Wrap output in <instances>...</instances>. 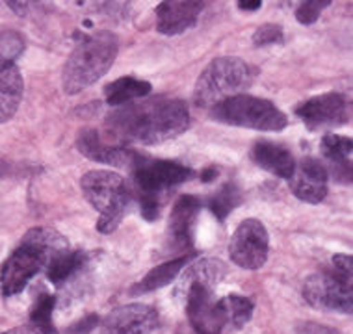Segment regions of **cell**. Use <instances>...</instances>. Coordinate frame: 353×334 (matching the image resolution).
I'll return each instance as SVG.
<instances>
[{
	"label": "cell",
	"instance_id": "7a4b0ae2",
	"mask_svg": "<svg viewBox=\"0 0 353 334\" xmlns=\"http://www.w3.org/2000/svg\"><path fill=\"white\" fill-rule=\"evenodd\" d=\"M69 251L63 234L49 227H37L25 234L23 242L0 267V293L4 298L17 295L50 260Z\"/></svg>",
	"mask_w": 353,
	"mask_h": 334
},
{
	"label": "cell",
	"instance_id": "ac0fdd59",
	"mask_svg": "<svg viewBox=\"0 0 353 334\" xmlns=\"http://www.w3.org/2000/svg\"><path fill=\"white\" fill-rule=\"evenodd\" d=\"M251 154H253L255 164L262 169L268 171V173H272V175L286 178V180H290V176L294 175L296 160H294L292 152L283 145H277V143H272V141H259L253 147Z\"/></svg>",
	"mask_w": 353,
	"mask_h": 334
},
{
	"label": "cell",
	"instance_id": "cb8c5ba5",
	"mask_svg": "<svg viewBox=\"0 0 353 334\" xmlns=\"http://www.w3.org/2000/svg\"><path fill=\"white\" fill-rule=\"evenodd\" d=\"M240 200L242 197H240V189L236 188V184L227 182L214 194L212 199L208 200V208L219 221H223L240 205Z\"/></svg>",
	"mask_w": 353,
	"mask_h": 334
},
{
	"label": "cell",
	"instance_id": "6da1fadb",
	"mask_svg": "<svg viewBox=\"0 0 353 334\" xmlns=\"http://www.w3.org/2000/svg\"><path fill=\"white\" fill-rule=\"evenodd\" d=\"M188 106L170 97L128 103L106 117L108 136L116 141L157 145L188 130Z\"/></svg>",
	"mask_w": 353,
	"mask_h": 334
},
{
	"label": "cell",
	"instance_id": "d6986e66",
	"mask_svg": "<svg viewBox=\"0 0 353 334\" xmlns=\"http://www.w3.org/2000/svg\"><path fill=\"white\" fill-rule=\"evenodd\" d=\"M23 74L15 63L0 67V123L10 121L23 101Z\"/></svg>",
	"mask_w": 353,
	"mask_h": 334
},
{
	"label": "cell",
	"instance_id": "277c9868",
	"mask_svg": "<svg viewBox=\"0 0 353 334\" xmlns=\"http://www.w3.org/2000/svg\"><path fill=\"white\" fill-rule=\"evenodd\" d=\"M80 189L99 212V232L110 234L116 231L132 199L125 178L114 171L95 169L80 178Z\"/></svg>",
	"mask_w": 353,
	"mask_h": 334
},
{
	"label": "cell",
	"instance_id": "d4e9b609",
	"mask_svg": "<svg viewBox=\"0 0 353 334\" xmlns=\"http://www.w3.org/2000/svg\"><path fill=\"white\" fill-rule=\"evenodd\" d=\"M54 295H50V293H41V295L37 298L34 309H32L30 323H34V325L43 328H54V325H52V310H54Z\"/></svg>",
	"mask_w": 353,
	"mask_h": 334
},
{
	"label": "cell",
	"instance_id": "5bb4252c",
	"mask_svg": "<svg viewBox=\"0 0 353 334\" xmlns=\"http://www.w3.org/2000/svg\"><path fill=\"white\" fill-rule=\"evenodd\" d=\"M77 147H79V151L84 154L85 158L93 160V162H101V164L117 165V167L132 165L136 158L134 151L116 145V143H108L95 128L80 130L79 138H77Z\"/></svg>",
	"mask_w": 353,
	"mask_h": 334
},
{
	"label": "cell",
	"instance_id": "5b68a950",
	"mask_svg": "<svg viewBox=\"0 0 353 334\" xmlns=\"http://www.w3.org/2000/svg\"><path fill=\"white\" fill-rule=\"evenodd\" d=\"M253 79L255 73L244 60L218 58L210 61L197 79L194 92L195 104L201 108L212 109L227 98L244 95Z\"/></svg>",
	"mask_w": 353,
	"mask_h": 334
},
{
	"label": "cell",
	"instance_id": "4fadbf2b",
	"mask_svg": "<svg viewBox=\"0 0 353 334\" xmlns=\"http://www.w3.org/2000/svg\"><path fill=\"white\" fill-rule=\"evenodd\" d=\"M329 175L323 162L316 158H305L296 164L294 175L290 176L292 194L303 202L318 205L327 195Z\"/></svg>",
	"mask_w": 353,
	"mask_h": 334
},
{
	"label": "cell",
	"instance_id": "836d02e7",
	"mask_svg": "<svg viewBox=\"0 0 353 334\" xmlns=\"http://www.w3.org/2000/svg\"><path fill=\"white\" fill-rule=\"evenodd\" d=\"M261 2H259V0H255V2H240V4H238V8H240V10H245V12H253V10H261Z\"/></svg>",
	"mask_w": 353,
	"mask_h": 334
},
{
	"label": "cell",
	"instance_id": "e0dca14e",
	"mask_svg": "<svg viewBox=\"0 0 353 334\" xmlns=\"http://www.w3.org/2000/svg\"><path fill=\"white\" fill-rule=\"evenodd\" d=\"M322 154L327 164V175H333L339 182L352 184V138L325 134L322 138Z\"/></svg>",
	"mask_w": 353,
	"mask_h": 334
},
{
	"label": "cell",
	"instance_id": "d6a6232c",
	"mask_svg": "<svg viewBox=\"0 0 353 334\" xmlns=\"http://www.w3.org/2000/svg\"><path fill=\"white\" fill-rule=\"evenodd\" d=\"M218 173L219 171L216 169V167H207V169L201 173V180L203 182H210V180H214V178L218 176Z\"/></svg>",
	"mask_w": 353,
	"mask_h": 334
},
{
	"label": "cell",
	"instance_id": "8992f818",
	"mask_svg": "<svg viewBox=\"0 0 353 334\" xmlns=\"http://www.w3.org/2000/svg\"><path fill=\"white\" fill-rule=\"evenodd\" d=\"M214 121L232 127L253 128L262 132H277L288 125V119L274 103L266 98L236 95L210 109Z\"/></svg>",
	"mask_w": 353,
	"mask_h": 334
},
{
	"label": "cell",
	"instance_id": "7c38bea8",
	"mask_svg": "<svg viewBox=\"0 0 353 334\" xmlns=\"http://www.w3.org/2000/svg\"><path fill=\"white\" fill-rule=\"evenodd\" d=\"M159 325L157 310L143 303L117 306L104 317L101 334H152Z\"/></svg>",
	"mask_w": 353,
	"mask_h": 334
},
{
	"label": "cell",
	"instance_id": "1f68e13d",
	"mask_svg": "<svg viewBox=\"0 0 353 334\" xmlns=\"http://www.w3.org/2000/svg\"><path fill=\"white\" fill-rule=\"evenodd\" d=\"M298 334H336L335 331H331L325 325H320V323H303L301 327L298 328Z\"/></svg>",
	"mask_w": 353,
	"mask_h": 334
},
{
	"label": "cell",
	"instance_id": "44dd1931",
	"mask_svg": "<svg viewBox=\"0 0 353 334\" xmlns=\"http://www.w3.org/2000/svg\"><path fill=\"white\" fill-rule=\"evenodd\" d=\"M190 258H192L190 255L179 256V258H175V260L165 262V264H162V266L151 269V271H149V273H147L140 282H138V286L134 288V293L154 292V290L164 288V286H168L170 282H173L176 275L181 273L184 267H186Z\"/></svg>",
	"mask_w": 353,
	"mask_h": 334
},
{
	"label": "cell",
	"instance_id": "ba28073f",
	"mask_svg": "<svg viewBox=\"0 0 353 334\" xmlns=\"http://www.w3.org/2000/svg\"><path fill=\"white\" fill-rule=\"evenodd\" d=\"M134 184L140 194L160 195L168 188L183 184L194 176V171L171 160H152L136 154L132 162Z\"/></svg>",
	"mask_w": 353,
	"mask_h": 334
},
{
	"label": "cell",
	"instance_id": "4316f807",
	"mask_svg": "<svg viewBox=\"0 0 353 334\" xmlns=\"http://www.w3.org/2000/svg\"><path fill=\"white\" fill-rule=\"evenodd\" d=\"M285 41L283 28L279 25H262L253 34V43L256 47H266V45H277Z\"/></svg>",
	"mask_w": 353,
	"mask_h": 334
},
{
	"label": "cell",
	"instance_id": "ffe728a7",
	"mask_svg": "<svg viewBox=\"0 0 353 334\" xmlns=\"http://www.w3.org/2000/svg\"><path fill=\"white\" fill-rule=\"evenodd\" d=\"M152 85L145 80L134 79V76H123L114 80L112 84L104 87V97L110 106H125L134 103L136 98H143L151 93Z\"/></svg>",
	"mask_w": 353,
	"mask_h": 334
},
{
	"label": "cell",
	"instance_id": "3957f363",
	"mask_svg": "<svg viewBox=\"0 0 353 334\" xmlns=\"http://www.w3.org/2000/svg\"><path fill=\"white\" fill-rule=\"evenodd\" d=\"M117 50L119 41L112 32H97L82 37L63 65V92L77 95L95 84L99 79H103L110 71V67L114 65Z\"/></svg>",
	"mask_w": 353,
	"mask_h": 334
},
{
	"label": "cell",
	"instance_id": "d590c367",
	"mask_svg": "<svg viewBox=\"0 0 353 334\" xmlns=\"http://www.w3.org/2000/svg\"><path fill=\"white\" fill-rule=\"evenodd\" d=\"M0 67H4V65H2V63H0Z\"/></svg>",
	"mask_w": 353,
	"mask_h": 334
},
{
	"label": "cell",
	"instance_id": "f546056e",
	"mask_svg": "<svg viewBox=\"0 0 353 334\" xmlns=\"http://www.w3.org/2000/svg\"><path fill=\"white\" fill-rule=\"evenodd\" d=\"M331 267L339 271V273L353 277V258L352 255H335L331 260Z\"/></svg>",
	"mask_w": 353,
	"mask_h": 334
},
{
	"label": "cell",
	"instance_id": "4dcf8cb0",
	"mask_svg": "<svg viewBox=\"0 0 353 334\" xmlns=\"http://www.w3.org/2000/svg\"><path fill=\"white\" fill-rule=\"evenodd\" d=\"M2 334H58L56 333V328H43L37 327L34 323H28V325H21V327L10 328L6 333Z\"/></svg>",
	"mask_w": 353,
	"mask_h": 334
},
{
	"label": "cell",
	"instance_id": "7402d4cb",
	"mask_svg": "<svg viewBox=\"0 0 353 334\" xmlns=\"http://www.w3.org/2000/svg\"><path fill=\"white\" fill-rule=\"evenodd\" d=\"M218 309L221 312V317H223L225 325L240 328L244 327L245 323L251 320L255 304H253V301L250 298H245V295L231 293V295H225V298L219 299Z\"/></svg>",
	"mask_w": 353,
	"mask_h": 334
},
{
	"label": "cell",
	"instance_id": "f1b7e54d",
	"mask_svg": "<svg viewBox=\"0 0 353 334\" xmlns=\"http://www.w3.org/2000/svg\"><path fill=\"white\" fill-rule=\"evenodd\" d=\"M140 210L141 216L147 221L159 218L160 213V197L159 195H149V194H140Z\"/></svg>",
	"mask_w": 353,
	"mask_h": 334
},
{
	"label": "cell",
	"instance_id": "30bf717a",
	"mask_svg": "<svg viewBox=\"0 0 353 334\" xmlns=\"http://www.w3.org/2000/svg\"><path fill=\"white\" fill-rule=\"evenodd\" d=\"M296 114L309 130H329L350 123L352 104L341 93H325L299 104Z\"/></svg>",
	"mask_w": 353,
	"mask_h": 334
},
{
	"label": "cell",
	"instance_id": "484cf974",
	"mask_svg": "<svg viewBox=\"0 0 353 334\" xmlns=\"http://www.w3.org/2000/svg\"><path fill=\"white\" fill-rule=\"evenodd\" d=\"M25 43L15 32H4L0 34V63L2 65H12L17 60L19 54L23 52Z\"/></svg>",
	"mask_w": 353,
	"mask_h": 334
},
{
	"label": "cell",
	"instance_id": "603a6c76",
	"mask_svg": "<svg viewBox=\"0 0 353 334\" xmlns=\"http://www.w3.org/2000/svg\"><path fill=\"white\" fill-rule=\"evenodd\" d=\"M85 255L82 251H65L54 258V260L49 262V266L45 267L47 269V279L52 282L54 286H61L65 280H69L73 277L80 267L84 266Z\"/></svg>",
	"mask_w": 353,
	"mask_h": 334
},
{
	"label": "cell",
	"instance_id": "8fae6325",
	"mask_svg": "<svg viewBox=\"0 0 353 334\" xmlns=\"http://www.w3.org/2000/svg\"><path fill=\"white\" fill-rule=\"evenodd\" d=\"M184 290V303L190 323L194 325L197 334H219L225 327L218 301H214V286L205 282H186L181 284Z\"/></svg>",
	"mask_w": 353,
	"mask_h": 334
},
{
	"label": "cell",
	"instance_id": "9a60e30c",
	"mask_svg": "<svg viewBox=\"0 0 353 334\" xmlns=\"http://www.w3.org/2000/svg\"><path fill=\"white\" fill-rule=\"evenodd\" d=\"M201 202L194 195H181L171 208L170 216V242L176 251H186L194 245L195 219L199 216Z\"/></svg>",
	"mask_w": 353,
	"mask_h": 334
},
{
	"label": "cell",
	"instance_id": "2e32d148",
	"mask_svg": "<svg viewBox=\"0 0 353 334\" xmlns=\"http://www.w3.org/2000/svg\"><path fill=\"white\" fill-rule=\"evenodd\" d=\"M203 2L197 0H170L157 8V28L160 34L176 36L183 34L197 23L203 10Z\"/></svg>",
	"mask_w": 353,
	"mask_h": 334
},
{
	"label": "cell",
	"instance_id": "e575fe53",
	"mask_svg": "<svg viewBox=\"0 0 353 334\" xmlns=\"http://www.w3.org/2000/svg\"><path fill=\"white\" fill-rule=\"evenodd\" d=\"M8 6L12 8V10H15V12H17L19 15H21V13L25 12L26 8H28V4H25V2H23V4H13V2H12V4H8Z\"/></svg>",
	"mask_w": 353,
	"mask_h": 334
},
{
	"label": "cell",
	"instance_id": "9c48e42d",
	"mask_svg": "<svg viewBox=\"0 0 353 334\" xmlns=\"http://www.w3.org/2000/svg\"><path fill=\"white\" fill-rule=\"evenodd\" d=\"M268 231L259 219H245L240 223L229 243L231 260L244 269H261L268 260Z\"/></svg>",
	"mask_w": 353,
	"mask_h": 334
},
{
	"label": "cell",
	"instance_id": "83f0119b",
	"mask_svg": "<svg viewBox=\"0 0 353 334\" xmlns=\"http://www.w3.org/2000/svg\"><path fill=\"white\" fill-rule=\"evenodd\" d=\"M329 6V0H309L303 2L296 12V19H298L301 25H312L314 21H318L322 10Z\"/></svg>",
	"mask_w": 353,
	"mask_h": 334
},
{
	"label": "cell",
	"instance_id": "52a82bcc",
	"mask_svg": "<svg viewBox=\"0 0 353 334\" xmlns=\"http://www.w3.org/2000/svg\"><path fill=\"white\" fill-rule=\"evenodd\" d=\"M303 298L314 309L352 314L353 277L339 273L333 267L312 273L303 282Z\"/></svg>",
	"mask_w": 353,
	"mask_h": 334
}]
</instances>
